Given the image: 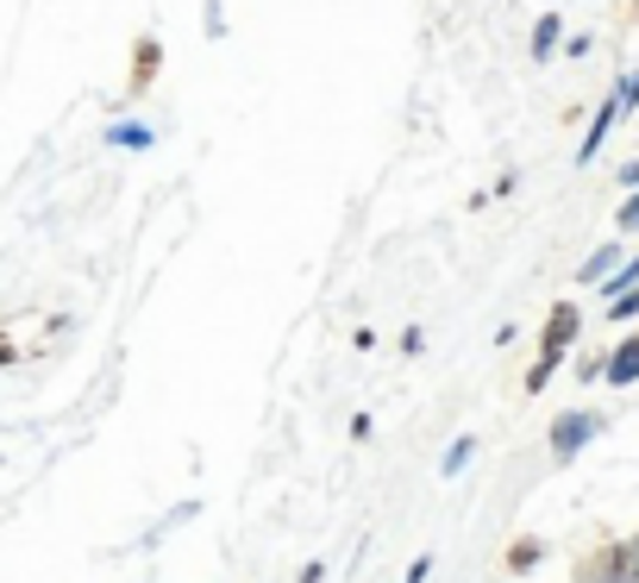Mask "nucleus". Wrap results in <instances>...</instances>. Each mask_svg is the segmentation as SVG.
<instances>
[{"label":"nucleus","instance_id":"nucleus-1","mask_svg":"<svg viewBox=\"0 0 639 583\" xmlns=\"http://www.w3.org/2000/svg\"><path fill=\"white\" fill-rule=\"evenodd\" d=\"M577 332H583V314H577V301H558L552 308V320H545V339H540V358H533V370H526V395H540L545 389V377L564 364V351L577 346Z\"/></svg>","mask_w":639,"mask_h":583},{"label":"nucleus","instance_id":"nucleus-2","mask_svg":"<svg viewBox=\"0 0 639 583\" xmlns=\"http://www.w3.org/2000/svg\"><path fill=\"white\" fill-rule=\"evenodd\" d=\"M583 583H639V552L627 545H601L596 559H583Z\"/></svg>","mask_w":639,"mask_h":583},{"label":"nucleus","instance_id":"nucleus-3","mask_svg":"<svg viewBox=\"0 0 639 583\" xmlns=\"http://www.w3.org/2000/svg\"><path fill=\"white\" fill-rule=\"evenodd\" d=\"M596 433H601V414H589V409L558 414V421H552V458H577Z\"/></svg>","mask_w":639,"mask_h":583},{"label":"nucleus","instance_id":"nucleus-4","mask_svg":"<svg viewBox=\"0 0 639 583\" xmlns=\"http://www.w3.org/2000/svg\"><path fill=\"white\" fill-rule=\"evenodd\" d=\"M627 114V107H620V95L615 88H608V100H601L596 107V119H589V132H583V151H577V163H596V151H601V138L615 132V119Z\"/></svg>","mask_w":639,"mask_h":583},{"label":"nucleus","instance_id":"nucleus-5","mask_svg":"<svg viewBox=\"0 0 639 583\" xmlns=\"http://www.w3.org/2000/svg\"><path fill=\"white\" fill-rule=\"evenodd\" d=\"M601 383H615V389L639 383V332H633V339H620V346H615V358L601 364Z\"/></svg>","mask_w":639,"mask_h":583},{"label":"nucleus","instance_id":"nucleus-6","mask_svg":"<svg viewBox=\"0 0 639 583\" xmlns=\"http://www.w3.org/2000/svg\"><path fill=\"white\" fill-rule=\"evenodd\" d=\"M615 271H620V245H601L596 257H583L577 264V283H608Z\"/></svg>","mask_w":639,"mask_h":583},{"label":"nucleus","instance_id":"nucleus-7","mask_svg":"<svg viewBox=\"0 0 639 583\" xmlns=\"http://www.w3.org/2000/svg\"><path fill=\"white\" fill-rule=\"evenodd\" d=\"M558 44H564V20H558V13H545V20L540 25H533V57H558Z\"/></svg>","mask_w":639,"mask_h":583},{"label":"nucleus","instance_id":"nucleus-8","mask_svg":"<svg viewBox=\"0 0 639 583\" xmlns=\"http://www.w3.org/2000/svg\"><path fill=\"white\" fill-rule=\"evenodd\" d=\"M132 51H138V57H132V88H145V82L157 76V39H138Z\"/></svg>","mask_w":639,"mask_h":583},{"label":"nucleus","instance_id":"nucleus-9","mask_svg":"<svg viewBox=\"0 0 639 583\" xmlns=\"http://www.w3.org/2000/svg\"><path fill=\"white\" fill-rule=\"evenodd\" d=\"M540 552H545V545L533 540V533H526V540H514V545H508V571H533V564H540Z\"/></svg>","mask_w":639,"mask_h":583},{"label":"nucleus","instance_id":"nucleus-10","mask_svg":"<svg viewBox=\"0 0 639 583\" xmlns=\"http://www.w3.org/2000/svg\"><path fill=\"white\" fill-rule=\"evenodd\" d=\"M470 458H477V439H470V433H465V439H451V452H446V458H439V470H446V477H458V470H465Z\"/></svg>","mask_w":639,"mask_h":583},{"label":"nucleus","instance_id":"nucleus-11","mask_svg":"<svg viewBox=\"0 0 639 583\" xmlns=\"http://www.w3.org/2000/svg\"><path fill=\"white\" fill-rule=\"evenodd\" d=\"M601 289H608V301H615V295H627V289H639V252L627 257V264H620V271L601 283Z\"/></svg>","mask_w":639,"mask_h":583},{"label":"nucleus","instance_id":"nucleus-12","mask_svg":"<svg viewBox=\"0 0 639 583\" xmlns=\"http://www.w3.org/2000/svg\"><path fill=\"white\" fill-rule=\"evenodd\" d=\"M615 226H620V233H639V189L615 208Z\"/></svg>","mask_w":639,"mask_h":583},{"label":"nucleus","instance_id":"nucleus-13","mask_svg":"<svg viewBox=\"0 0 639 583\" xmlns=\"http://www.w3.org/2000/svg\"><path fill=\"white\" fill-rule=\"evenodd\" d=\"M608 320H639V289L615 295V301H608Z\"/></svg>","mask_w":639,"mask_h":583},{"label":"nucleus","instance_id":"nucleus-14","mask_svg":"<svg viewBox=\"0 0 639 583\" xmlns=\"http://www.w3.org/2000/svg\"><path fill=\"white\" fill-rule=\"evenodd\" d=\"M615 95H620V107L633 114V107H639V70H627V76L615 82Z\"/></svg>","mask_w":639,"mask_h":583},{"label":"nucleus","instance_id":"nucleus-15","mask_svg":"<svg viewBox=\"0 0 639 583\" xmlns=\"http://www.w3.org/2000/svg\"><path fill=\"white\" fill-rule=\"evenodd\" d=\"M114 145H151V126H114Z\"/></svg>","mask_w":639,"mask_h":583},{"label":"nucleus","instance_id":"nucleus-16","mask_svg":"<svg viewBox=\"0 0 639 583\" xmlns=\"http://www.w3.org/2000/svg\"><path fill=\"white\" fill-rule=\"evenodd\" d=\"M620 182H627V189H639V157H627V163H620Z\"/></svg>","mask_w":639,"mask_h":583},{"label":"nucleus","instance_id":"nucleus-17","mask_svg":"<svg viewBox=\"0 0 639 583\" xmlns=\"http://www.w3.org/2000/svg\"><path fill=\"white\" fill-rule=\"evenodd\" d=\"M433 577V559H414V571H407V583H426Z\"/></svg>","mask_w":639,"mask_h":583},{"label":"nucleus","instance_id":"nucleus-18","mask_svg":"<svg viewBox=\"0 0 639 583\" xmlns=\"http://www.w3.org/2000/svg\"><path fill=\"white\" fill-rule=\"evenodd\" d=\"M633 20H639V0H633Z\"/></svg>","mask_w":639,"mask_h":583},{"label":"nucleus","instance_id":"nucleus-19","mask_svg":"<svg viewBox=\"0 0 639 583\" xmlns=\"http://www.w3.org/2000/svg\"><path fill=\"white\" fill-rule=\"evenodd\" d=\"M633 552H639V540H633Z\"/></svg>","mask_w":639,"mask_h":583}]
</instances>
